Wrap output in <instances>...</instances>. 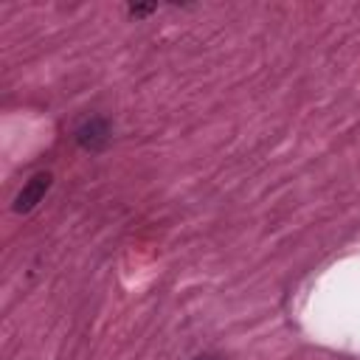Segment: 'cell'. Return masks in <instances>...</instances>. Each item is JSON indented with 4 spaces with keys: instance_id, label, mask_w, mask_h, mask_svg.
I'll return each instance as SVG.
<instances>
[{
    "instance_id": "1",
    "label": "cell",
    "mask_w": 360,
    "mask_h": 360,
    "mask_svg": "<svg viewBox=\"0 0 360 360\" xmlns=\"http://www.w3.org/2000/svg\"><path fill=\"white\" fill-rule=\"evenodd\" d=\"M73 138H76V143H79L84 152H104V149L110 146L112 129H110V121H107V118L90 115V118H84V121L73 129Z\"/></svg>"
},
{
    "instance_id": "2",
    "label": "cell",
    "mask_w": 360,
    "mask_h": 360,
    "mask_svg": "<svg viewBox=\"0 0 360 360\" xmlns=\"http://www.w3.org/2000/svg\"><path fill=\"white\" fill-rule=\"evenodd\" d=\"M51 183H53L51 172H37V174L20 188V194L14 197V211H17V214H28V211H34V208L42 202V197L48 194Z\"/></svg>"
},
{
    "instance_id": "3",
    "label": "cell",
    "mask_w": 360,
    "mask_h": 360,
    "mask_svg": "<svg viewBox=\"0 0 360 360\" xmlns=\"http://www.w3.org/2000/svg\"><path fill=\"white\" fill-rule=\"evenodd\" d=\"M152 11H158V6H129V8H127V14H129L132 20H141V17H149Z\"/></svg>"
},
{
    "instance_id": "4",
    "label": "cell",
    "mask_w": 360,
    "mask_h": 360,
    "mask_svg": "<svg viewBox=\"0 0 360 360\" xmlns=\"http://www.w3.org/2000/svg\"><path fill=\"white\" fill-rule=\"evenodd\" d=\"M194 360H217L214 354H200V357H194Z\"/></svg>"
}]
</instances>
